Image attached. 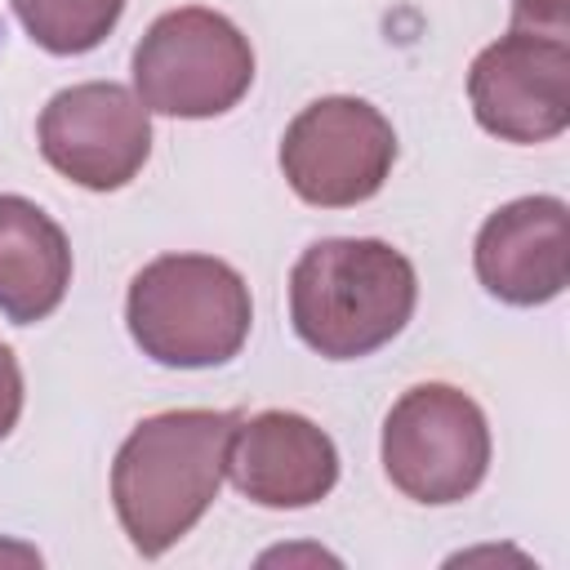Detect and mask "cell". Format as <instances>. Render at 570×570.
Returning <instances> with one entry per match:
<instances>
[{
    "label": "cell",
    "mask_w": 570,
    "mask_h": 570,
    "mask_svg": "<svg viewBox=\"0 0 570 570\" xmlns=\"http://www.w3.org/2000/svg\"><path fill=\"white\" fill-rule=\"evenodd\" d=\"M240 419L236 410H165L134 423L111 463V508L134 552L160 557L191 534L223 490Z\"/></svg>",
    "instance_id": "obj_1"
},
{
    "label": "cell",
    "mask_w": 570,
    "mask_h": 570,
    "mask_svg": "<svg viewBox=\"0 0 570 570\" xmlns=\"http://www.w3.org/2000/svg\"><path fill=\"white\" fill-rule=\"evenodd\" d=\"M419 303L414 263L374 236H330L289 272V325L325 361H361L392 343Z\"/></svg>",
    "instance_id": "obj_2"
},
{
    "label": "cell",
    "mask_w": 570,
    "mask_h": 570,
    "mask_svg": "<svg viewBox=\"0 0 570 570\" xmlns=\"http://www.w3.org/2000/svg\"><path fill=\"white\" fill-rule=\"evenodd\" d=\"M125 325L156 365L209 370L245 347L254 303L232 263L214 254H160L129 281Z\"/></svg>",
    "instance_id": "obj_3"
},
{
    "label": "cell",
    "mask_w": 570,
    "mask_h": 570,
    "mask_svg": "<svg viewBox=\"0 0 570 570\" xmlns=\"http://www.w3.org/2000/svg\"><path fill=\"white\" fill-rule=\"evenodd\" d=\"M254 85L249 36L218 9L183 4L160 13L134 49V94L147 111L209 120Z\"/></svg>",
    "instance_id": "obj_4"
},
{
    "label": "cell",
    "mask_w": 570,
    "mask_h": 570,
    "mask_svg": "<svg viewBox=\"0 0 570 570\" xmlns=\"http://www.w3.org/2000/svg\"><path fill=\"white\" fill-rule=\"evenodd\" d=\"M383 472L414 503H459L490 472V423L454 383H419L383 419Z\"/></svg>",
    "instance_id": "obj_5"
},
{
    "label": "cell",
    "mask_w": 570,
    "mask_h": 570,
    "mask_svg": "<svg viewBox=\"0 0 570 570\" xmlns=\"http://www.w3.org/2000/svg\"><path fill=\"white\" fill-rule=\"evenodd\" d=\"M396 165L392 120L352 94L307 102L281 138V174L289 191L316 209H352L387 183Z\"/></svg>",
    "instance_id": "obj_6"
},
{
    "label": "cell",
    "mask_w": 570,
    "mask_h": 570,
    "mask_svg": "<svg viewBox=\"0 0 570 570\" xmlns=\"http://www.w3.org/2000/svg\"><path fill=\"white\" fill-rule=\"evenodd\" d=\"M36 142L67 183L85 191H120L151 156V120L134 89L85 80L45 102Z\"/></svg>",
    "instance_id": "obj_7"
},
{
    "label": "cell",
    "mask_w": 570,
    "mask_h": 570,
    "mask_svg": "<svg viewBox=\"0 0 570 570\" xmlns=\"http://www.w3.org/2000/svg\"><path fill=\"white\" fill-rule=\"evenodd\" d=\"M468 102L485 134L503 142H548L570 125V45L566 36L508 31L468 67Z\"/></svg>",
    "instance_id": "obj_8"
},
{
    "label": "cell",
    "mask_w": 570,
    "mask_h": 570,
    "mask_svg": "<svg viewBox=\"0 0 570 570\" xmlns=\"http://www.w3.org/2000/svg\"><path fill=\"white\" fill-rule=\"evenodd\" d=\"M485 294L508 307H543L570 276V209L561 196H521L499 205L472 245Z\"/></svg>",
    "instance_id": "obj_9"
},
{
    "label": "cell",
    "mask_w": 570,
    "mask_h": 570,
    "mask_svg": "<svg viewBox=\"0 0 570 570\" xmlns=\"http://www.w3.org/2000/svg\"><path fill=\"white\" fill-rule=\"evenodd\" d=\"M227 476L258 508H312L338 485V450L307 414L263 410L236 423Z\"/></svg>",
    "instance_id": "obj_10"
},
{
    "label": "cell",
    "mask_w": 570,
    "mask_h": 570,
    "mask_svg": "<svg viewBox=\"0 0 570 570\" xmlns=\"http://www.w3.org/2000/svg\"><path fill=\"white\" fill-rule=\"evenodd\" d=\"M71 285L67 232L27 196H0V312L36 325L58 312Z\"/></svg>",
    "instance_id": "obj_11"
},
{
    "label": "cell",
    "mask_w": 570,
    "mask_h": 570,
    "mask_svg": "<svg viewBox=\"0 0 570 570\" xmlns=\"http://www.w3.org/2000/svg\"><path fill=\"white\" fill-rule=\"evenodd\" d=\"M9 4L22 31L45 53H58V58L98 49L125 13V0H9Z\"/></svg>",
    "instance_id": "obj_12"
},
{
    "label": "cell",
    "mask_w": 570,
    "mask_h": 570,
    "mask_svg": "<svg viewBox=\"0 0 570 570\" xmlns=\"http://www.w3.org/2000/svg\"><path fill=\"white\" fill-rule=\"evenodd\" d=\"M512 27L539 31V36H566V0H517Z\"/></svg>",
    "instance_id": "obj_13"
},
{
    "label": "cell",
    "mask_w": 570,
    "mask_h": 570,
    "mask_svg": "<svg viewBox=\"0 0 570 570\" xmlns=\"http://www.w3.org/2000/svg\"><path fill=\"white\" fill-rule=\"evenodd\" d=\"M18 414H22V365L0 343V441L18 428Z\"/></svg>",
    "instance_id": "obj_14"
}]
</instances>
